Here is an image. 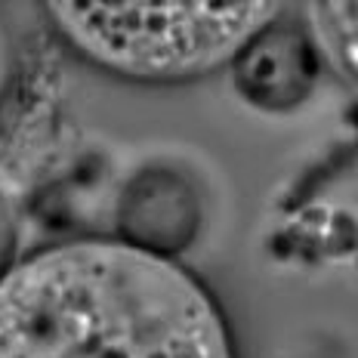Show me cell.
I'll use <instances>...</instances> for the list:
<instances>
[{
	"label": "cell",
	"mask_w": 358,
	"mask_h": 358,
	"mask_svg": "<svg viewBox=\"0 0 358 358\" xmlns=\"http://www.w3.org/2000/svg\"><path fill=\"white\" fill-rule=\"evenodd\" d=\"M306 22L334 69L358 84V3H309Z\"/></svg>",
	"instance_id": "cell-5"
},
{
	"label": "cell",
	"mask_w": 358,
	"mask_h": 358,
	"mask_svg": "<svg viewBox=\"0 0 358 358\" xmlns=\"http://www.w3.org/2000/svg\"><path fill=\"white\" fill-rule=\"evenodd\" d=\"M10 78H13V34H10V25H6L3 6H0V102L6 96Z\"/></svg>",
	"instance_id": "cell-7"
},
{
	"label": "cell",
	"mask_w": 358,
	"mask_h": 358,
	"mask_svg": "<svg viewBox=\"0 0 358 358\" xmlns=\"http://www.w3.org/2000/svg\"><path fill=\"white\" fill-rule=\"evenodd\" d=\"M287 13V10H285ZM281 13V16H285ZM281 16L253 34L232 59L235 90L248 106L259 111H294L318 87L322 50L300 22H281Z\"/></svg>",
	"instance_id": "cell-4"
},
{
	"label": "cell",
	"mask_w": 358,
	"mask_h": 358,
	"mask_svg": "<svg viewBox=\"0 0 358 358\" xmlns=\"http://www.w3.org/2000/svg\"><path fill=\"white\" fill-rule=\"evenodd\" d=\"M53 28L87 62L148 84L232 65L281 3H47Z\"/></svg>",
	"instance_id": "cell-2"
},
{
	"label": "cell",
	"mask_w": 358,
	"mask_h": 358,
	"mask_svg": "<svg viewBox=\"0 0 358 358\" xmlns=\"http://www.w3.org/2000/svg\"><path fill=\"white\" fill-rule=\"evenodd\" d=\"M121 241L173 259L198 241L204 226V198L182 167L167 161L143 164L127 176L115 204Z\"/></svg>",
	"instance_id": "cell-3"
},
{
	"label": "cell",
	"mask_w": 358,
	"mask_h": 358,
	"mask_svg": "<svg viewBox=\"0 0 358 358\" xmlns=\"http://www.w3.org/2000/svg\"><path fill=\"white\" fill-rule=\"evenodd\" d=\"M19 263V216L16 204L0 185V281Z\"/></svg>",
	"instance_id": "cell-6"
},
{
	"label": "cell",
	"mask_w": 358,
	"mask_h": 358,
	"mask_svg": "<svg viewBox=\"0 0 358 358\" xmlns=\"http://www.w3.org/2000/svg\"><path fill=\"white\" fill-rule=\"evenodd\" d=\"M0 358H235L220 303L176 259L78 238L0 281Z\"/></svg>",
	"instance_id": "cell-1"
}]
</instances>
